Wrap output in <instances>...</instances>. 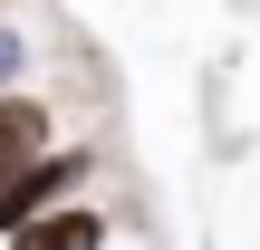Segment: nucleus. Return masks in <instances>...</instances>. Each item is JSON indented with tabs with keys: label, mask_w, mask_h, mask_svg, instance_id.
<instances>
[{
	"label": "nucleus",
	"mask_w": 260,
	"mask_h": 250,
	"mask_svg": "<svg viewBox=\"0 0 260 250\" xmlns=\"http://www.w3.org/2000/svg\"><path fill=\"white\" fill-rule=\"evenodd\" d=\"M39 154H58V106L10 87V96H0V183H19Z\"/></svg>",
	"instance_id": "obj_2"
},
{
	"label": "nucleus",
	"mask_w": 260,
	"mask_h": 250,
	"mask_svg": "<svg viewBox=\"0 0 260 250\" xmlns=\"http://www.w3.org/2000/svg\"><path fill=\"white\" fill-rule=\"evenodd\" d=\"M116 241V222L96 212V202H68V212H48V222H29L10 250H106Z\"/></svg>",
	"instance_id": "obj_3"
},
{
	"label": "nucleus",
	"mask_w": 260,
	"mask_h": 250,
	"mask_svg": "<svg viewBox=\"0 0 260 250\" xmlns=\"http://www.w3.org/2000/svg\"><path fill=\"white\" fill-rule=\"evenodd\" d=\"M96 183V145H58V154H39L19 183H0V241H19L29 222H48V212H68L77 193Z\"/></svg>",
	"instance_id": "obj_1"
}]
</instances>
